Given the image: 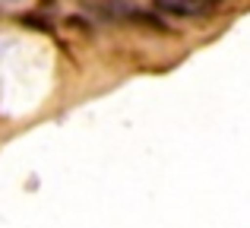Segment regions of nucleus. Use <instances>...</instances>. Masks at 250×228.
<instances>
[{"instance_id":"1","label":"nucleus","mask_w":250,"mask_h":228,"mask_svg":"<svg viewBox=\"0 0 250 228\" xmlns=\"http://www.w3.org/2000/svg\"><path fill=\"white\" fill-rule=\"evenodd\" d=\"M225 0H155V10L174 19H206L222 10Z\"/></svg>"},{"instance_id":"3","label":"nucleus","mask_w":250,"mask_h":228,"mask_svg":"<svg viewBox=\"0 0 250 228\" xmlns=\"http://www.w3.org/2000/svg\"><path fill=\"white\" fill-rule=\"evenodd\" d=\"M19 22L29 25V29H35V32H51V22H48V19H42V16H35V13H22Z\"/></svg>"},{"instance_id":"2","label":"nucleus","mask_w":250,"mask_h":228,"mask_svg":"<svg viewBox=\"0 0 250 228\" xmlns=\"http://www.w3.org/2000/svg\"><path fill=\"white\" fill-rule=\"evenodd\" d=\"M124 22H136V25H143V29L168 32V25H165V19H162V16H155V13H146V10H136V6H130V13H127V19H124Z\"/></svg>"}]
</instances>
